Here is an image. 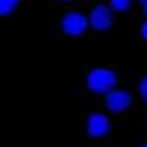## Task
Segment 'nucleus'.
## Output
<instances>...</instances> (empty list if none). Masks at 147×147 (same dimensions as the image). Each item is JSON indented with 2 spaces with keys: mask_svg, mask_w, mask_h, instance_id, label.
<instances>
[{
  "mask_svg": "<svg viewBox=\"0 0 147 147\" xmlns=\"http://www.w3.org/2000/svg\"><path fill=\"white\" fill-rule=\"evenodd\" d=\"M88 19L79 12H70L61 19V29L70 36H79L88 28Z\"/></svg>",
  "mask_w": 147,
  "mask_h": 147,
  "instance_id": "f03ea898",
  "label": "nucleus"
},
{
  "mask_svg": "<svg viewBox=\"0 0 147 147\" xmlns=\"http://www.w3.org/2000/svg\"><path fill=\"white\" fill-rule=\"evenodd\" d=\"M138 90H140V95H141V98H143V99L147 102V76L141 79L140 85H138Z\"/></svg>",
  "mask_w": 147,
  "mask_h": 147,
  "instance_id": "6e6552de",
  "label": "nucleus"
},
{
  "mask_svg": "<svg viewBox=\"0 0 147 147\" xmlns=\"http://www.w3.org/2000/svg\"><path fill=\"white\" fill-rule=\"evenodd\" d=\"M117 83V76L108 69H93L88 74V88L95 93H107Z\"/></svg>",
  "mask_w": 147,
  "mask_h": 147,
  "instance_id": "f257e3e1",
  "label": "nucleus"
},
{
  "mask_svg": "<svg viewBox=\"0 0 147 147\" xmlns=\"http://www.w3.org/2000/svg\"><path fill=\"white\" fill-rule=\"evenodd\" d=\"M114 24V16L108 6L98 5L90 13V25L98 31H107Z\"/></svg>",
  "mask_w": 147,
  "mask_h": 147,
  "instance_id": "7ed1b4c3",
  "label": "nucleus"
},
{
  "mask_svg": "<svg viewBox=\"0 0 147 147\" xmlns=\"http://www.w3.org/2000/svg\"><path fill=\"white\" fill-rule=\"evenodd\" d=\"M138 2H141V3H147V0H138Z\"/></svg>",
  "mask_w": 147,
  "mask_h": 147,
  "instance_id": "9b49d317",
  "label": "nucleus"
},
{
  "mask_svg": "<svg viewBox=\"0 0 147 147\" xmlns=\"http://www.w3.org/2000/svg\"><path fill=\"white\" fill-rule=\"evenodd\" d=\"M141 36H143V39L147 41V22H144L141 25Z\"/></svg>",
  "mask_w": 147,
  "mask_h": 147,
  "instance_id": "1a4fd4ad",
  "label": "nucleus"
},
{
  "mask_svg": "<svg viewBox=\"0 0 147 147\" xmlns=\"http://www.w3.org/2000/svg\"><path fill=\"white\" fill-rule=\"evenodd\" d=\"M109 131V119L103 114H92L88 119V134L90 137H102Z\"/></svg>",
  "mask_w": 147,
  "mask_h": 147,
  "instance_id": "39448f33",
  "label": "nucleus"
},
{
  "mask_svg": "<svg viewBox=\"0 0 147 147\" xmlns=\"http://www.w3.org/2000/svg\"><path fill=\"white\" fill-rule=\"evenodd\" d=\"M63 2H69V0H63Z\"/></svg>",
  "mask_w": 147,
  "mask_h": 147,
  "instance_id": "f8f14e48",
  "label": "nucleus"
},
{
  "mask_svg": "<svg viewBox=\"0 0 147 147\" xmlns=\"http://www.w3.org/2000/svg\"><path fill=\"white\" fill-rule=\"evenodd\" d=\"M144 13L147 15V3H144Z\"/></svg>",
  "mask_w": 147,
  "mask_h": 147,
  "instance_id": "9d476101",
  "label": "nucleus"
},
{
  "mask_svg": "<svg viewBox=\"0 0 147 147\" xmlns=\"http://www.w3.org/2000/svg\"><path fill=\"white\" fill-rule=\"evenodd\" d=\"M131 103V96L125 90H111L107 95V108L111 112H122Z\"/></svg>",
  "mask_w": 147,
  "mask_h": 147,
  "instance_id": "20e7f679",
  "label": "nucleus"
},
{
  "mask_svg": "<svg viewBox=\"0 0 147 147\" xmlns=\"http://www.w3.org/2000/svg\"><path fill=\"white\" fill-rule=\"evenodd\" d=\"M131 0H111V6L117 12H127L130 9Z\"/></svg>",
  "mask_w": 147,
  "mask_h": 147,
  "instance_id": "0eeeda50",
  "label": "nucleus"
},
{
  "mask_svg": "<svg viewBox=\"0 0 147 147\" xmlns=\"http://www.w3.org/2000/svg\"><path fill=\"white\" fill-rule=\"evenodd\" d=\"M19 3L20 0H0V15L2 16L10 15Z\"/></svg>",
  "mask_w": 147,
  "mask_h": 147,
  "instance_id": "423d86ee",
  "label": "nucleus"
}]
</instances>
